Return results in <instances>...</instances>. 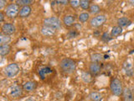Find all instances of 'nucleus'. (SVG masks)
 Masks as SVG:
<instances>
[{
  "label": "nucleus",
  "mask_w": 134,
  "mask_h": 101,
  "mask_svg": "<svg viewBox=\"0 0 134 101\" xmlns=\"http://www.w3.org/2000/svg\"><path fill=\"white\" fill-rule=\"evenodd\" d=\"M75 62L70 58H64L60 62V67L65 73H72L75 70Z\"/></svg>",
  "instance_id": "nucleus-1"
},
{
  "label": "nucleus",
  "mask_w": 134,
  "mask_h": 101,
  "mask_svg": "<svg viewBox=\"0 0 134 101\" xmlns=\"http://www.w3.org/2000/svg\"><path fill=\"white\" fill-rule=\"evenodd\" d=\"M44 26L51 28L54 31H59L61 29L62 24L60 22V20L57 17H49L44 19Z\"/></svg>",
  "instance_id": "nucleus-2"
},
{
  "label": "nucleus",
  "mask_w": 134,
  "mask_h": 101,
  "mask_svg": "<svg viewBox=\"0 0 134 101\" xmlns=\"http://www.w3.org/2000/svg\"><path fill=\"white\" fill-rule=\"evenodd\" d=\"M110 88L111 94L115 96H120L123 93L122 83L118 78H112L110 83Z\"/></svg>",
  "instance_id": "nucleus-3"
},
{
  "label": "nucleus",
  "mask_w": 134,
  "mask_h": 101,
  "mask_svg": "<svg viewBox=\"0 0 134 101\" xmlns=\"http://www.w3.org/2000/svg\"><path fill=\"white\" fill-rule=\"evenodd\" d=\"M20 7L19 4L15 3H11L9 5H8L5 8V11H4V14L7 17L10 19L15 18L19 15V11H20Z\"/></svg>",
  "instance_id": "nucleus-4"
},
{
  "label": "nucleus",
  "mask_w": 134,
  "mask_h": 101,
  "mask_svg": "<svg viewBox=\"0 0 134 101\" xmlns=\"http://www.w3.org/2000/svg\"><path fill=\"white\" fill-rule=\"evenodd\" d=\"M19 67L16 63H11L6 66L3 69V73L7 78H14L19 73Z\"/></svg>",
  "instance_id": "nucleus-5"
},
{
  "label": "nucleus",
  "mask_w": 134,
  "mask_h": 101,
  "mask_svg": "<svg viewBox=\"0 0 134 101\" xmlns=\"http://www.w3.org/2000/svg\"><path fill=\"white\" fill-rule=\"evenodd\" d=\"M107 17L104 14H97L94 17H92L90 20V24L93 28H98L106 22Z\"/></svg>",
  "instance_id": "nucleus-6"
},
{
  "label": "nucleus",
  "mask_w": 134,
  "mask_h": 101,
  "mask_svg": "<svg viewBox=\"0 0 134 101\" xmlns=\"http://www.w3.org/2000/svg\"><path fill=\"white\" fill-rule=\"evenodd\" d=\"M16 31L15 26L11 23H4L2 25V33L5 34V35L10 36L14 34Z\"/></svg>",
  "instance_id": "nucleus-7"
},
{
  "label": "nucleus",
  "mask_w": 134,
  "mask_h": 101,
  "mask_svg": "<svg viewBox=\"0 0 134 101\" xmlns=\"http://www.w3.org/2000/svg\"><path fill=\"white\" fill-rule=\"evenodd\" d=\"M10 95L13 98H19V96L22 95L23 88L19 85H13L9 89Z\"/></svg>",
  "instance_id": "nucleus-8"
},
{
  "label": "nucleus",
  "mask_w": 134,
  "mask_h": 101,
  "mask_svg": "<svg viewBox=\"0 0 134 101\" xmlns=\"http://www.w3.org/2000/svg\"><path fill=\"white\" fill-rule=\"evenodd\" d=\"M63 24L65 27H71L75 24V17L73 15L67 14L63 17Z\"/></svg>",
  "instance_id": "nucleus-9"
},
{
  "label": "nucleus",
  "mask_w": 134,
  "mask_h": 101,
  "mask_svg": "<svg viewBox=\"0 0 134 101\" xmlns=\"http://www.w3.org/2000/svg\"><path fill=\"white\" fill-rule=\"evenodd\" d=\"M100 63L96 62H91V64L89 66V71L92 75H96L98 74L100 72Z\"/></svg>",
  "instance_id": "nucleus-10"
},
{
  "label": "nucleus",
  "mask_w": 134,
  "mask_h": 101,
  "mask_svg": "<svg viewBox=\"0 0 134 101\" xmlns=\"http://www.w3.org/2000/svg\"><path fill=\"white\" fill-rule=\"evenodd\" d=\"M40 33L43 35L44 36H47V37H50V36H54L55 35L56 31L51 29V28H49V27H45L43 26L40 29Z\"/></svg>",
  "instance_id": "nucleus-11"
},
{
  "label": "nucleus",
  "mask_w": 134,
  "mask_h": 101,
  "mask_svg": "<svg viewBox=\"0 0 134 101\" xmlns=\"http://www.w3.org/2000/svg\"><path fill=\"white\" fill-rule=\"evenodd\" d=\"M52 73H53V70L50 68L49 67H42L39 70V75L40 76L41 79H43V80L45 78L46 76Z\"/></svg>",
  "instance_id": "nucleus-12"
},
{
  "label": "nucleus",
  "mask_w": 134,
  "mask_h": 101,
  "mask_svg": "<svg viewBox=\"0 0 134 101\" xmlns=\"http://www.w3.org/2000/svg\"><path fill=\"white\" fill-rule=\"evenodd\" d=\"M37 88V83L33 82V81H29L26 82L23 86V89L26 92H32Z\"/></svg>",
  "instance_id": "nucleus-13"
},
{
  "label": "nucleus",
  "mask_w": 134,
  "mask_h": 101,
  "mask_svg": "<svg viewBox=\"0 0 134 101\" xmlns=\"http://www.w3.org/2000/svg\"><path fill=\"white\" fill-rule=\"evenodd\" d=\"M123 97L125 101H134V95L132 91L129 88H126L123 89Z\"/></svg>",
  "instance_id": "nucleus-14"
},
{
  "label": "nucleus",
  "mask_w": 134,
  "mask_h": 101,
  "mask_svg": "<svg viewBox=\"0 0 134 101\" xmlns=\"http://www.w3.org/2000/svg\"><path fill=\"white\" fill-rule=\"evenodd\" d=\"M31 14V8L30 6H23L20 8L19 16L20 18H27Z\"/></svg>",
  "instance_id": "nucleus-15"
},
{
  "label": "nucleus",
  "mask_w": 134,
  "mask_h": 101,
  "mask_svg": "<svg viewBox=\"0 0 134 101\" xmlns=\"http://www.w3.org/2000/svg\"><path fill=\"white\" fill-rule=\"evenodd\" d=\"M117 24H118V26L120 27H125V26H128L132 24V21L130 20L127 17H121V18L117 19Z\"/></svg>",
  "instance_id": "nucleus-16"
},
{
  "label": "nucleus",
  "mask_w": 134,
  "mask_h": 101,
  "mask_svg": "<svg viewBox=\"0 0 134 101\" xmlns=\"http://www.w3.org/2000/svg\"><path fill=\"white\" fill-rule=\"evenodd\" d=\"M81 80L86 83H90L92 80V74L90 72H83L81 73Z\"/></svg>",
  "instance_id": "nucleus-17"
},
{
  "label": "nucleus",
  "mask_w": 134,
  "mask_h": 101,
  "mask_svg": "<svg viewBox=\"0 0 134 101\" xmlns=\"http://www.w3.org/2000/svg\"><path fill=\"white\" fill-rule=\"evenodd\" d=\"M11 50V46L7 44V45H3L0 46V55L2 57H5L8 54H9Z\"/></svg>",
  "instance_id": "nucleus-18"
},
{
  "label": "nucleus",
  "mask_w": 134,
  "mask_h": 101,
  "mask_svg": "<svg viewBox=\"0 0 134 101\" xmlns=\"http://www.w3.org/2000/svg\"><path fill=\"white\" fill-rule=\"evenodd\" d=\"M89 98L91 101H100L102 99V95L98 92H91L89 94Z\"/></svg>",
  "instance_id": "nucleus-19"
},
{
  "label": "nucleus",
  "mask_w": 134,
  "mask_h": 101,
  "mask_svg": "<svg viewBox=\"0 0 134 101\" xmlns=\"http://www.w3.org/2000/svg\"><path fill=\"white\" fill-rule=\"evenodd\" d=\"M121 33H122V28L117 25V26H114L111 29V37H116V36H120Z\"/></svg>",
  "instance_id": "nucleus-20"
},
{
  "label": "nucleus",
  "mask_w": 134,
  "mask_h": 101,
  "mask_svg": "<svg viewBox=\"0 0 134 101\" xmlns=\"http://www.w3.org/2000/svg\"><path fill=\"white\" fill-rule=\"evenodd\" d=\"M103 58L104 57H103L102 54H100V53H94V54H92L91 56V62L99 63Z\"/></svg>",
  "instance_id": "nucleus-21"
},
{
  "label": "nucleus",
  "mask_w": 134,
  "mask_h": 101,
  "mask_svg": "<svg viewBox=\"0 0 134 101\" xmlns=\"http://www.w3.org/2000/svg\"><path fill=\"white\" fill-rule=\"evenodd\" d=\"M10 41H11L10 36L5 35V34H3V33H1V35H0V44H1V46L7 45Z\"/></svg>",
  "instance_id": "nucleus-22"
},
{
  "label": "nucleus",
  "mask_w": 134,
  "mask_h": 101,
  "mask_svg": "<svg viewBox=\"0 0 134 101\" xmlns=\"http://www.w3.org/2000/svg\"><path fill=\"white\" fill-rule=\"evenodd\" d=\"M89 18H90V14H88V13H86V12H83V13H81V14H80L78 19H79L80 22L85 23L88 19H89Z\"/></svg>",
  "instance_id": "nucleus-23"
},
{
  "label": "nucleus",
  "mask_w": 134,
  "mask_h": 101,
  "mask_svg": "<svg viewBox=\"0 0 134 101\" xmlns=\"http://www.w3.org/2000/svg\"><path fill=\"white\" fill-rule=\"evenodd\" d=\"M89 10H90V13L91 14H98V13L100 11V7L99 5H97V4H91L90 8H89Z\"/></svg>",
  "instance_id": "nucleus-24"
},
{
  "label": "nucleus",
  "mask_w": 134,
  "mask_h": 101,
  "mask_svg": "<svg viewBox=\"0 0 134 101\" xmlns=\"http://www.w3.org/2000/svg\"><path fill=\"white\" fill-rule=\"evenodd\" d=\"M80 6L84 10H87L89 9L91 7V2L88 1V0H81L80 2Z\"/></svg>",
  "instance_id": "nucleus-25"
},
{
  "label": "nucleus",
  "mask_w": 134,
  "mask_h": 101,
  "mask_svg": "<svg viewBox=\"0 0 134 101\" xmlns=\"http://www.w3.org/2000/svg\"><path fill=\"white\" fill-rule=\"evenodd\" d=\"M17 4H19V5H22L23 6H29L30 4L34 3V1L33 0H17L15 2Z\"/></svg>",
  "instance_id": "nucleus-26"
},
{
  "label": "nucleus",
  "mask_w": 134,
  "mask_h": 101,
  "mask_svg": "<svg viewBox=\"0 0 134 101\" xmlns=\"http://www.w3.org/2000/svg\"><path fill=\"white\" fill-rule=\"evenodd\" d=\"M124 69L126 71V73H127L128 76H132L133 75V70L132 69V67L130 66L129 63H126V64L124 65Z\"/></svg>",
  "instance_id": "nucleus-27"
},
{
  "label": "nucleus",
  "mask_w": 134,
  "mask_h": 101,
  "mask_svg": "<svg viewBox=\"0 0 134 101\" xmlns=\"http://www.w3.org/2000/svg\"><path fill=\"white\" fill-rule=\"evenodd\" d=\"M80 2L81 1H79V0H70V4L73 8H77L80 7Z\"/></svg>",
  "instance_id": "nucleus-28"
},
{
  "label": "nucleus",
  "mask_w": 134,
  "mask_h": 101,
  "mask_svg": "<svg viewBox=\"0 0 134 101\" xmlns=\"http://www.w3.org/2000/svg\"><path fill=\"white\" fill-rule=\"evenodd\" d=\"M102 40L105 42H107L110 40H111V37L110 36V35H109L107 32H105L102 34Z\"/></svg>",
  "instance_id": "nucleus-29"
},
{
  "label": "nucleus",
  "mask_w": 134,
  "mask_h": 101,
  "mask_svg": "<svg viewBox=\"0 0 134 101\" xmlns=\"http://www.w3.org/2000/svg\"><path fill=\"white\" fill-rule=\"evenodd\" d=\"M77 36H78V33L76 32L75 29H71V31H70L68 32V34H67V36H68L69 38H74Z\"/></svg>",
  "instance_id": "nucleus-30"
},
{
  "label": "nucleus",
  "mask_w": 134,
  "mask_h": 101,
  "mask_svg": "<svg viewBox=\"0 0 134 101\" xmlns=\"http://www.w3.org/2000/svg\"><path fill=\"white\" fill-rule=\"evenodd\" d=\"M6 1H4V0H1L0 1V9H3V8H4V6H5V4H6Z\"/></svg>",
  "instance_id": "nucleus-31"
},
{
  "label": "nucleus",
  "mask_w": 134,
  "mask_h": 101,
  "mask_svg": "<svg viewBox=\"0 0 134 101\" xmlns=\"http://www.w3.org/2000/svg\"><path fill=\"white\" fill-rule=\"evenodd\" d=\"M56 3H60V4H63V5H65V4L70 3V1H68V0H65V1H56Z\"/></svg>",
  "instance_id": "nucleus-32"
},
{
  "label": "nucleus",
  "mask_w": 134,
  "mask_h": 101,
  "mask_svg": "<svg viewBox=\"0 0 134 101\" xmlns=\"http://www.w3.org/2000/svg\"><path fill=\"white\" fill-rule=\"evenodd\" d=\"M4 20V14L1 11L0 12V22H3Z\"/></svg>",
  "instance_id": "nucleus-33"
},
{
  "label": "nucleus",
  "mask_w": 134,
  "mask_h": 101,
  "mask_svg": "<svg viewBox=\"0 0 134 101\" xmlns=\"http://www.w3.org/2000/svg\"><path fill=\"white\" fill-rule=\"evenodd\" d=\"M25 101H36L35 99H32V98H29V99H27Z\"/></svg>",
  "instance_id": "nucleus-34"
},
{
  "label": "nucleus",
  "mask_w": 134,
  "mask_h": 101,
  "mask_svg": "<svg viewBox=\"0 0 134 101\" xmlns=\"http://www.w3.org/2000/svg\"><path fill=\"white\" fill-rule=\"evenodd\" d=\"M107 58H109L108 55H105V56H104V59H107Z\"/></svg>",
  "instance_id": "nucleus-35"
},
{
  "label": "nucleus",
  "mask_w": 134,
  "mask_h": 101,
  "mask_svg": "<svg viewBox=\"0 0 134 101\" xmlns=\"http://www.w3.org/2000/svg\"><path fill=\"white\" fill-rule=\"evenodd\" d=\"M129 3L132 4V5H134V1H129Z\"/></svg>",
  "instance_id": "nucleus-36"
},
{
  "label": "nucleus",
  "mask_w": 134,
  "mask_h": 101,
  "mask_svg": "<svg viewBox=\"0 0 134 101\" xmlns=\"http://www.w3.org/2000/svg\"><path fill=\"white\" fill-rule=\"evenodd\" d=\"M133 67H134V64H133Z\"/></svg>",
  "instance_id": "nucleus-37"
}]
</instances>
